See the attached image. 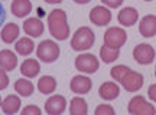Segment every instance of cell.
<instances>
[{"instance_id": "cell-22", "label": "cell", "mask_w": 156, "mask_h": 115, "mask_svg": "<svg viewBox=\"0 0 156 115\" xmlns=\"http://www.w3.org/2000/svg\"><path fill=\"white\" fill-rule=\"evenodd\" d=\"M35 49V43L30 38H20L16 40L15 45V50L20 56H29Z\"/></svg>"}, {"instance_id": "cell-37", "label": "cell", "mask_w": 156, "mask_h": 115, "mask_svg": "<svg viewBox=\"0 0 156 115\" xmlns=\"http://www.w3.org/2000/svg\"><path fill=\"white\" fill-rule=\"evenodd\" d=\"M145 2H152V0H145Z\"/></svg>"}, {"instance_id": "cell-30", "label": "cell", "mask_w": 156, "mask_h": 115, "mask_svg": "<svg viewBox=\"0 0 156 115\" xmlns=\"http://www.w3.org/2000/svg\"><path fill=\"white\" fill-rule=\"evenodd\" d=\"M123 2H124V0H101V3L106 5L107 7H110V9H117V7H120V6L123 5Z\"/></svg>"}, {"instance_id": "cell-4", "label": "cell", "mask_w": 156, "mask_h": 115, "mask_svg": "<svg viewBox=\"0 0 156 115\" xmlns=\"http://www.w3.org/2000/svg\"><path fill=\"white\" fill-rule=\"evenodd\" d=\"M127 111L129 114L132 115H155L156 114V108L152 104H149L145 96H142V95H136V96H133L129 101Z\"/></svg>"}, {"instance_id": "cell-18", "label": "cell", "mask_w": 156, "mask_h": 115, "mask_svg": "<svg viewBox=\"0 0 156 115\" xmlns=\"http://www.w3.org/2000/svg\"><path fill=\"white\" fill-rule=\"evenodd\" d=\"M10 12L16 17H26L32 12V3L30 0H13Z\"/></svg>"}, {"instance_id": "cell-17", "label": "cell", "mask_w": 156, "mask_h": 115, "mask_svg": "<svg viewBox=\"0 0 156 115\" xmlns=\"http://www.w3.org/2000/svg\"><path fill=\"white\" fill-rule=\"evenodd\" d=\"M98 95L104 101H113L120 95V86L116 82H104L98 89Z\"/></svg>"}, {"instance_id": "cell-34", "label": "cell", "mask_w": 156, "mask_h": 115, "mask_svg": "<svg viewBox=\"0 0 156 115\" xmlns=\"http://www.w3.org/2000/svg\"><path fill=\"white\" fill-rule=\"evenodd\" d=\"M46 3H49V5H55V3H61L62 0H45Z\"/></svg>"}, {"instance_id": "cell-7", "label": "cell", "mask_w": 156, "mask_h": 115, "mask_svg": "<svg viewBox=\"0 0 156 115\" xmlns=\"http://www.w3.org/2000/svg\"><path fill=\"white\" fill-rule=\"evenodd\" d=\"M156 52L149 43H139L133 49V58L139 65H149L155 60Z\"/></svg>"}, {"instance_id": "cell-20", "label": "cell", "mask_w": 156, "mask_h": 115, "mask_svg": "<svg viewBox=\"0 0 156 115\" xmlns=\"http://www.w3.org/2000/svg\"><path fill=\"white\" fill-rule=\"evenodd\" d=\"M41 72V65L36 59H26L20 65V73L26 78H35Z\"/></svg>"}, {"instance_id": "cell-6", "label": "cell", "mask_w": 156, "mask_h": 115, "mask_svg": "<svg viewBox=\"0 0 156 115\" xmlns=\"http://www.w3.org/2000/svg\"><path fill=\"white\" fill-rule=\"evenodd\" d=\"M126 40H127V33L122 28H108L104 33V43L112 48L120 49L122 46H124Z\"/></svg>"}, {"instance_id": "cell-15", "label": "cell", "mask_w": 156, "mask_h": 115, "mask_svg": "<svg viewBox=\"0 0 156 115\" xmlns=\"http://www.w3.org/2000/svg\"><path fill=\"white\" fill-rule=\"evenodd\" d=\"M17 66V58L15 55V52H12L9 49L0 50V68L5 69L6 72L15 71Z\"/></svg>"}, {"instance_id": "cell-19", "label": "cell", "mask_w": 156, "mask_h": 115, "mask_svg": "<svg viewBox=\"0 0 156 115\" xmlns=\"http://www.w3.org/2000/svg\"><path fill=\"white\" fill-rule=\"evenodd\" d=\"M20 105H22V101L17 95H9L2 101V111L9 115L16 114L17 111L20 110Z\"/></svg>"}, {"instance_id": "cell-25", "label": "cell", "mask_w": 156, "mask_h": 115, "mask_svg": "<svg viewBox=\"0 0 156 115\" xmlns=\"http://www.w3.org/2000/svg\"><path fill=\"white\" fill-rule=\"evenodd\" d=\"M119 56H120V49L112 48V46H108V45H106V43L101 46L100 58L104 63H112V62H114Z\"/></svg>"}, {"instance_id": "cell-1", "label": "cell", "mask_w": 156, "mask_h": 115, "mask_svg": "<svg viewBox=\"0 0 156 115\" xmlns=\"http://www.w3.org/2000/svg\"><path fill=\"white\" fill-rule=\"evenodd\" d=\"M48 28L51 35L56 40H65L69 36V25H68L67 13L62 9H55L48 15Z\"/></svg>"}, {"instance_id": "cell-16", "label": "cell", "mask_w": 156, "mask_h": 115, "mask_svg": "<svg viewBox=\"0 0 156 115\" xmlns=\"http://www.w3.org/2000/svg\"><path fill=\"white\" fill-rule=\"evenodd\" d=\"M19 33H20V28L17 26L16 23H6L5 28L2 29V33H0V38L5 43L10 45L13 42H16L17 38H19Z\"/></svg>"}, {"instance_id": "cell-29", "label": "cell", "mask_w": 156, "mask_h": 115, "mask_svg": "<svg viewBox=\"0 0 156 115\" xmlns=\"http://www.w3.org/2000/svg\"><path fill=\"white\" fill-rule=\"evenodd\" d=\"M7 85H9V76H7V73H6L5 69L0 68V91L6 89Z\"/></svg>"}, {"instance_id": "cell-12", "label": "cell", "mask_w": 156, "mask_h": 115, "mask_svg": "<svg viewBox=\"0 0 156 115\" xmlns=\"http://www.w3.org/2000/svg\"><path fill=\"white\" fill-rule=\"evenodd\" d=\"M117 20H119V23L122 26L130 28L139 20V12L136 10L134 7H132V6L123 7L122 10L119 12V15H117Z\"/></svg>"}, {"instance_id": "cell-26", "label": "cell", "mask_w": 156, "mask_h": 115, "mask_svg": "<svg viewBox=\"0 0 156 115\" xmlns=\"http://www.w3.org/2000/svg\"><path fill=\"white\" fill-rule=\"evenodd\" d=\"M129 69H130V68L126 65H117L110 71V75H112V78L114 81H119V82H120V79L124 76V73H126Z\"/></svg>"}, {"instance_id": "cell-3", "label": "cell", "mask_w": 156, "mask_h": 115, "mask_svg": "<svg viewBox=\"0 0 156 115\" xmlns=\"http://www.w3.org/2000/svg\"><path fill=\"white\" fill-rule=\"evenodd\" d=\"M61 55V49H59V45L55 43L54 40L46 39L42 40L36 48V56L42 60L44 63H52L55 62Z\"/></svg>"}, {"instance_id": "cell-5", "label": "cell", "mask_w": 156, "mask_h": 115, "mask_svg": "<svg viewBox=\"0 0 156 115\" xmlns=\"http://www.w3.org/2000/svg\"><path fill=\"white\" fill-rule=\"evenodd\" d=\"M75 68L83 73H95L100 68V60L93 53H81L75 59Z\"/></svg>"}, {"instance_id": "cell-33", "label": "cell", "mask_w": 156, "mask_h": 115, "mask_svg": "<svg viewBox=\"0 0 156 115\" xmlns=\"http://www.w3.org/2000/svg\"><path fill=\"white\" fill-rule=\"evenodd\" d=\"M75 3H78V5H87V3H90L91 0H74Z\"/></svg>"}, {"instance_id": "cell-31", "label": "cell", "mask_w": 156, "mask_h": 115, "mask_svg": "<svg viewBox=\"0 0 156 115\" xmlns=\"http://www.w3.org/2000/svg\"><path fill=\"white\" fill-rule=\"evenodd\" d=\"M147 96H149L151 101L156 102V83H153V85L149 86V89H147Z\"/></svg>"}, {"instance_id": "cell-21", "label": "cell", "mask_w": 156, "mask_h": 115, "mask_svg": "<svg viewBox=\"0 0 156 115\" xmlns=\"http://www.w3.org/2000/svg\"><path fill=\"white\" fill-rule=\"evenodd\" d=\"M56 79L54 76H51V75H45V76L39 78L38 81V89L41 93H44V95H49V93L55 92L56 89Z\"/></svg>"}, {"instance_id": "cell-2", "label": "cell", "mask_w": 156, "mask_h": 115, "mask_svg": "<svg viewBox=\"0 0 156 115\" xmlns=\"http://www.w3.org/2000/svg\"><path fill=\"white\" fill-rule=\"evenodd\" d=\"M95 42V35L88 26H81L75 30L71 38V48L75 52H83L90 49Z\"/></svg>"}, {"instance_id": "cell-28", "label": "cell", "mask_w": 156, "mask_h": 115, "mask_svg": "<svg viewBox=\"0 0 156 115\" xmlns=\"http://www.w3.org/2000/svg\"><path fill=\"white\" fill-rule=\"evenodd\" d=\"M22 114L23 115H41L42 111L36 105H28V107H25L22 110Z\"/></svg>"}, {"instance_id": "cell-13", "label": "cell", "mask_w": 156, "mask_h": 115, "mask_svg": "<svg viewBox=\"0 0 156 115\" xmlns=\"http://www.w3.org/2000/svg\"><path fill=\"white\" fill-rule=\"evenodd\" d=\"M23 32L32 38H39L41 35H44L45 26L39 17H29L23 22Z\"/></svg>"}, {"instance_id": "cell-9", "label": "cell", "mask_w": 156, "mask_h": 115, "mask_svg": "<svg viewBox=\"0 0 156 115\" xmlns=\"http://www.w3.org/2000/svg\"><path fill=\"white\" fill-rule=\"evenodd\" d=\"M112 20V12L104 6H94L90 12V22L95 26H107Z\"/></svg>"}, {"instance_id": "cell-23", "label": "cell", "mask_w": 156, "mask_h": 115, "mask_svg": "<svg viewBox=\"0 0 156 115\" xmlns=\"http://www.w3.org/2000/svg\"><path fill=\"white\" fill-rule=\"evenodd\" d=\"M15 91H16L20 96L23 98H28L35 91V86L34 83L30 82L29 79H25V78H19L16 82H15Z\"/></svg>"}, {"instance_id": "cell-36", "label": "cell", "mask_w": 156, "mask_h": 115, "mask_svg": "<svg viewBox=\"0 0 156 115\" xmlns=\"http://www.w3.org/2000/svg\"><path fill=\"white\" fill-rule=\"evenodd\" d=\"M155 76H156V66H155Z\"/></svg>"}, {"instance_id": "cell-11", "label": "cell", "mask_w": 156, "mask_h": 115, "mask_svg": "<svg viewBox=\"0 0 156 115\" xmlns=\"http://www.w3.org/2000/svg\"><path fill=\"white\" fill-rule=\"evenodd\" d=\"M67 108V99L62 95H52L45 102V111L49 115H59Z\"/></svg>"}, {"instance_id": "cell-14", "label": "cell", "mask_w": 156, "mask_h": 115, "mask_svg": "<svg viewBox=\"0 0 156 115\" xmlns=\"http://www.w3.org/2000/svg\"><path fill=\"white\" fill-rule=\"evenodd\" d=\"M139 32L143 38H153L156 35V16L146 15L139 23Z\"/></svg>"}, {"instance_id": "cell-32", "label": "cell", "mask_w": 156, "mask_h": 115, "mask_svg": "<svg viewBox=\"0 0 156 115\" xmlns=\"http://www.w3.org/2000/svg\"><path fill=\"white\" fill-rule=\"evenodd\" d=\"M5 20H6V10H5V7H3V5L0 3V28L3 26Z\"/></svg>"}, {"instance_id": "cell-27", "label": "cell", "mask_w": 156, "mask_h": 115, "mask_svg": "<svg viewBox=\"0 0 156 115\" xmlns=\"http://www.w3.org/2000/svg\"><path fill=\"white\" fill-rule=\"evenodd\" d=\"M95 115H114V108L112 105H107V104H103V105H98L94 111Z\"/></svg>"}, {"instance_id": "cell-10", "label": "cell", "mask_w": 156, "mask_h": 115, "mask_svg": "<svg viewBox=\"0 0 156 115\" xmlns=\"http://www.w3.org/2000/svg\"><path fill=\"white\" fill-rule=\"evenodd\" d=\"M69 88L74 93L77 95H85L91 91L93 88V81L85 75H75L69 82Z\"/></svg>"}, {"instance_id": "cell-24", "label": "cell", "mask_w": 156, "mask_h": 115, "mask_svg": "<svg viewBox=\"0 0 156 115\" xmlns=\"http://www.w3.org/2000/svg\"><path fill=\"white\" fill-rule=\"evenodd\" d=\"M88 112L87 101L81 96H75L69 102V114L71 115H85Z\"/></svg>"}, {"instance_id": "cell-8", "label": "cell", "mask_w": 156, "mask_h": 115, "mask_svg": "<svg viewBox=\"0 0 156 115\" xmlns=\"http://www.w3.org/2000/svg\"><path fill=\"white\" fill-rule=\"evenodd\" d=\"M143 75L139 73V72L136 71H132V69H129L126 73H124V76L120 79V83H122V86L127 91V92H136V91H139L140 88L143 86Z\"/></svg>"}, {"instance_id": "cell-35", "label": "cell", "mask_w": 156, "mask_h": 115, "mask_svg": "<svg viewBox=\"0 0 156 115\" xmlns=\"http://www.w3.org/2000/svg\"><path fill=\"white\" fill-rule=\"evenodd\" d=\"M0 108H2V96H0Z\"/></svg>"}]
</instances>
